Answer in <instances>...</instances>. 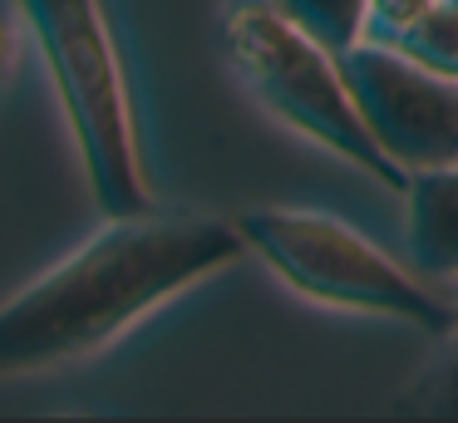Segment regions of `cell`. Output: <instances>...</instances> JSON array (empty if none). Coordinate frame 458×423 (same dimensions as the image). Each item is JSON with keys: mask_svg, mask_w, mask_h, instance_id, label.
<instances>
[{"mask_svg": "<svg viewBox=\"0 0 458 423\" xmlns=\"http://www.w3.org/2000/svg\"><path fill=\"white\" fill-rule=\"evenodd\" d=\"M21 15L55 79L60 114L89 177L94 207L104 216L158 212V192L143 163L129 64L114 39L104 0H21Z\"/></svg>", "mask_w": 458, "mask_h": 423, "instance_id": "7a4b0ae2", "label": "cell"}, {"mask_svg": "<svg viewBox=\"0 0 458 423\" xmlns=\"http://www.w3.org/2000/svg\"><path fill=\"white\" fill-rule=\"evenodd\" d=\"M399 197L414 266L434 281H458V163L409 173Z\"/></svg>", "mask_w": 458, "mask_h": 423, "instance_id": "8992f818", "label": "cell"}, {"mask_svg": "<svg viewBox=\"0 0 458 423\" xmlns=\"http://www.w3.org/2000/svg\"><path fill=\"white\" fill-rule=\"evenodd\" d=\"M340 74L375 143L404 173L458 163V84L419 69L379 39L340 49Z\"/></svg>", "mask_w": 458, "mask_h": 423, "instance_id": "5b68a950", "label": "cell"}, {"mask_svg": "<svg viewBox=\"0 0 458 423\" xmlns=\"http://www.w3.org/2000/svg\"><path fill=\"white\" fill-rule=\"evenodd\" d=\"M242 246L271 266L281 285L326 310L375 315L428 340H444L458 320V300L438 295L414 271L379 251L365 232L310 207H247L237 216Z\"/></svg>", "mask_w": 458, "mask_h": 423, "instance_id": "277c9868", "label": "cell"}, {"mask_svg": "<svg viewBox=\"0 0 458 423\" xmlns=\"http://www.w3.org/2000/svg\"><path fill=\"white\" fill-rule=\"evenodd\" d=\"M242 251L237 222L222 216H104L89 241L0 305V384L104 354Z\"/></svg>", "mask_w": 458, "mask_h": 423, "instance_id": "6da1fadb", "label": "cell"}, {"mask_svg": "<svg viewBox=\"0 0 458 423\" xmlns=\"http://www.w3.org/2000/svg\"><path fill=\"white\" fill-rule=\"evenodd\" d=\"M222 55L251 98L291 133L310 138L330 157L350 163L369 182L404 192L409 173L375 143L340 74V55L316 35L271 10L267 0H227L222 10Z\"/></svg>", "mask_w": 458, "mask_h": 423, "instance_id": "3957f363", "label": "cell"}, {"mask_svg": "<svg viewBox=\"0 0 458 423\" xmlns=\"http://www.w3.org/2000/svg\"><path fill=\"white\" fill-rule=\"evenodd\" d=\"M438 344H444V350L434 354V364H428V369L409 384L404 399H399V409H404V413H438V419H458V320H454V330H448Z\"/></svg>", "mask_w": 458, "mask_h": 423, "instance_id": "9c48e42d", "label": "cell"}, {"mask_svg": "<svg viewBox=\"0 0 458 423\" xmlns=\"http://www.w3.org/2000/svg\"><path fill=\"white\" fill-rule=\"evenodd\" d=\"M379 45H389L394 55L414 59L428 74L458 84V0H434V5H424L414 20L389 30Z\"/></svg>", "mask_w": 458, "mask_h": 423, "instance_id": "52a82bcc", "label": "cell"}, {"mask_svg": "<svg viewBox=\"0 0 458 423\" xmlns=\"http://www.w3.org/2000/svg\"><path fill=\"white\" fill-rule=\"evenodd\" d=\"M424 5H434V0H365V39H385L389 30L414 20Z\"/></svg>", "mask_w": 458, "mask_h": 423, "instance_id": "8fae6325", "label": "cell"}, {"mask_svg": "<svg viewBox=\"0 0 458 423\" xmlns=\"http://www.w3.org/2000/svg\"><path fill=\"white\" fill-rule=\"evenodd\" d=\"M21 45H25V15L21 0H0V89L21 69Z\"/></svg>", "mask_w": 458, "mask_h": 423, "instance_id": "30bf717a", "label": "cell"}, {"mask_svg": "<svg viewBox=\"0 0 458 423\" xmlns=\"http://www.w3.org/2000/svg\"><path fill=\"white\" fill-rule=\"evenodd\" d=\"M267 5L296 20L306 35H316L335 55L365 39V0H267Z\"/></svg>", "mask_w": 458, "mask_h": 423, "instance_id": "ba28073f", "label": "cell"}]
</instances>
